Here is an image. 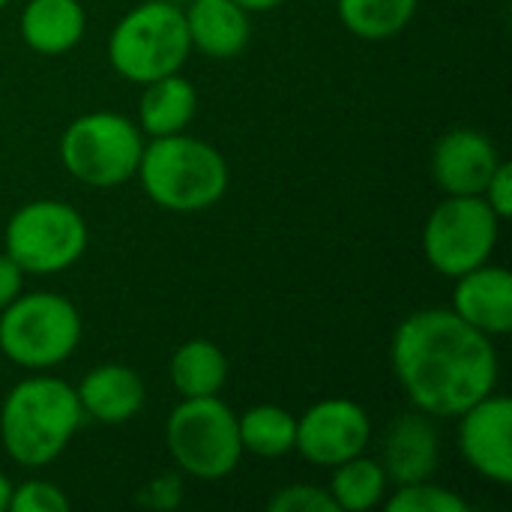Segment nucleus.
<instances>
[{"label": "nucleus", "mask_w": 512, "mask_h": 512, "mask_svg": "<svg viewBox=\"0 0 512 512\" xmlns=\"http://www.w3.org/2000/svg\"><path fill=\"white\" fill-rule=\"evenodd\" d=\"M87 33V12L81 0H27L18 15L21 42L42 54H69Z\"/></svg>", "instance_id": "f3484780"}, {"label": "nucleus", "mask_w": 512, "mask_h": 512, "mask_svg": "<svg viewBox=\"0 0 512 512\" xmlns=\"http://www.w3.org/2000/svg\"><path fill=\"white\" fill-rule=\"evenodd\" d=\"M483 198L486 204L501 216V222H507L512 216V165L510 162H501L492 174V180L486 183L483 189Z\"/></svg>", "instance_id": "bb28decb"}, {"label": "nucleus", "mask_w": 512, "mask_h": 512, "mask_svg": "<svg viewBox=\"0 0 512 512\" xmlns=\"http://www.w3.org/2000/svg\"><path fill=\"white\" fill-rule=\"evenodd\" d=\"M9 498H12V480L0 471V512L9 510Z\"/></svg>", "instance_id": "c756f323"}, {"label": "nucleus", "mask_w": 512, "mask_h": 512, "mask_svg": "<svg viewBox=\"0 0 512 512\" xmlns=\"http://www.w3.org/2000/svg\"><path fill=\"white\" fill-rule=\"evenodd\" d=\"M9 6V0H0V9H6Z\"/></svg>", "instance_id": "2f4dec72"}, {"label": "nucleus", "mask_w": 512, "mask_h": 512, "mask_svg": "<svg viewBox=\"0 0 512 512\" xmlns=\"http://www.w3.org/2000/svg\"><path fill=\"white\" fill-rule=\"evenodd\" d=\"M84 216L57 198H36L21 204L3 228V252L24 270V276H57L81 261L87 252Z\"/></svg>", "instance_id": "6e6552de"}, {"label": "nucleus", "mask_w": 512, "mask_h": 512, "mask_svg": "<svg viewBox=\"0 0 512 512\" xmlns=\"http://www.w3.org/2000/svg\"><path fill=\"white\" fill-rule=\"evenodd\" d=\"M69 507H72L69 495L51 480L33 477L12 486V498H9L12 512H69Z\"/></svg>", "instance_id": "b1692460"}, {"label": "nucleus", "mask_w": 512, "mask_h": 512, "mask_svg": "<svg viewBox=\"0 0 512 512\" xmlns=\"http://www.w3.org/2000/svg\"><path fill=\"white\" fill-rule=\"evenodd\" d=\"M78 306L54 291H21L0 309V357L27 372L63 366L81 345Z\"/></svg>", "instance_id": "20e7f679"}, {"label": "nucleus", "mask_w": 512, "mask_h": 512, "mask_svg": "<svg viewBox=\"0 0 512 512\" xmlns=\"http://www.w3.org/2000/svg\"><path fill=\"white\" fill-rule=\"evenodd\" d=\"M165 450L180 474L201 483L231 477L246 456L237 414L219 396L180 399L165 420Z\"/></svg>", "instance_id": "423d86ee"}, {"label": "nucleus", "mask_w": 512, "mask_h": 512, "mask_svg": "<svg viewBox=\"0 0 512 512\" xmlns=\"http://www.w3.org/2000/svg\"><path fill=\"white\" fill-rule=\"evenodd\" d=\"M234 3H240L249 15H255V12H270L279 3H285V0H234Z\"/></svg>", "instance_id": "c85d7f7f"}, {"label": "nucleus", "mask_w": 512, "mask_h": 512, "mask_svg": "<svg viewBox=\"0 0 512 512\" xmlns=\"http://www.w3.org/2000/svg\"><path fill=\"white\" fill-rule=\"evenodd\" d=\"M501 153L480 129H450L432 150V177L444 195H483Z\"/></svg>", "instance_id": "f8f14e48"}, {"label": "nucleus", "mask_w": 512, "mask_h": 512, "mask_svg": "<svg viewBox=\"0 0 512 512\" xmlns=\"http://www.w3.org/2000/svg\"><path fill=\"white\" fill-rule=\"evenodd\" d=\"M330 498L336 501V510L342 512H369L384 504L390 495L387 471L378 459H369L366 453L330 468Z\"/></svg>", "instance_id": "aec40b11"}, {"label": "nucleus", "mask_w": 512, "mask_h": 512, "mask_svg": "<svg viewBox=\"0 0 512 512\" xmlns=\"http://www.w3.org/2000/svg\"><path fill=\"white\" fill-rule=\"evenodd\" d=\"M180 501H183V480H180V474H159V477H153L141 492H138V504L141 507H147V510H174V507H180Z\"/></svg>", "instance_id": "a878e982"}, {"label": "nucleus", "mask_w": 512, "mask_h": 512, "mask_svg": "<svg viewBox=\"0 0 512 512\" xmlns=\"http://www.w3.org/2000/svg\"><path fill=\"white\" fill-rule=\"evenodd\" d=\"M453 303L450 309L486 333L489 339H501L512 330V276L501 264H480L453 279Z\"/></svg>", "instance_id": "4468645a"}, {"label": "nucleus", "mask_w": 512, "mask_h": 512, "mask_svg": "<svg viewBox=\"0 0 512 512\" xmlns=\"http://www.w3.org/2000/svg\"><path fill=\"white\" fill-rule=\"evenodd\" d=\"M171 3H177V6H186V3H192V0H171Z\"/></svg>", "instance_id": "7c9ffc66"}, {"label": "nucleus", "mask_w": 512, "mask_h": 512, "mask_svg": "<svg viewBox=\"0 0 512 512\" xmlns=\"http://www.w3.org/2000/svg\"><path fill=\"white\" fill-rule=\"evenodd\" d=\"M105 51L111 69L132 84L183 72L192 54L183 6L171 0L138 3L111 27Z\"/></svg>", "instance_id": "39448f33"}, {"label": "nucleus", "mask_w": 512, "mask_h": 512, "mask_svg": "<svg viewBox=\"0 0 512 512\" xmlns=\"http://www.w3.org/2000/svg\"><path fill=\"white\" fill-rule=\"evenodd\" d=\"M135 180L156 207L168 213H201L225 198L231 171L213 144L177 132L147 138Z\"/></svg>", "instance_id": "7ed1b4c3"}, {"label": "nucleus", "mask_w": 512, "mask_h": 512, "mask_svg": "<svg viewBox=\"0 0 512 512\" xmlns=\"http://www.w3.org/2000/svg\"><path fill=\"white\" fill-rule=\"evenodd\" d=\"M198 114V90L183 72L162 75L150 84H141L138 99V129L144 138H165L186 132Z\"/></svg>", "instance_id": "a211bd4d"}, {"label": "nucleus", "mask_w": 512, "mask_h": 512, "mask_svg": "<svg viewBox=\"0 0 512 512\" xmlns=\"http://www.w3.org/2000/svg\"><path fill=\"white\" fill-rule=\"evenodd\" d=\"M501 237V216L483 195H444L423 225V255L429 267L456 279L489 264Z\"/></svg>", "instance_id": "1a4fd4ad"}, {"label": "nucleus", "mask_w": 512, "mask_h": 512, "mask_svg": "<svg viewBox=\"0 0 512 512\" xmlns=\"http://www.w3.org/2000/svg\"><path fill=\"white\" fill-rule=\"evenodd\" d=\"M144 144V132L126 114L87 111L63 129L57 153L75 183L90 189H114L135 177Z\"/></svg>", "instance_id": "0eeeda50"}, {"label": "nucleus", "mask_w": 512, "mask_h": 512, "mask_svg": "<svg viewBox=\"0 0 512 512\" xmlns=\"http://www.w3.org/2000/svg\"><path fill=\"white\" fill-rule=\"evenodd\" d=\"M243 453L258 459H282L294 453L297 441V417L282 405H252L237 414Z\"/></svg>", "instance_id": "412c9836"}, {"label": "nucleus", "mask_w": 512, "mask_h": 512, "mask_svg": "<svg viewBox=\"0 0 512 512\" xmlns=\"http://www.w3.org/2000/svg\"><path fill=\"white\" fill-rule=\"evenodd\" d=\"M387 512H468L471 504L447 489L438 486L432 480H420V483H408V486H396L393 495L384 498L381 504Z\"/></svg>", "instance_id": "5701e85b"}, {"label": "nucleus", "mask_w": 512, "mask_h": 512, "mask_svg": "<svg viewBox=\"0 0 512 512\" xmlns=\"http://www.w3.org/2000/svg\"><path fill=\"white\" fill-rule=\"evenodd\" d=\"M270 512H339L336 501L330 498L327 489L315 486V483H291L282 486L270 501H267Z\"/></svg>", "instance_id": "393cba45"}, {"label": "nucleus", "mask_w": 512, "mask_h": 512, "mask_svg": "<svg viewBox=\"0 0 512 512\" xmlns=\"http://www.w3.org/2000/svg\"><path fill=\"white\" fill-rule=\"evenodd\" d=\"M84 423L78 393L51 372H30L0 402V447L24 471L57 462Z\"/></svg>", "instance_id": "f03ea898"}, {"label": "nucleus", "mask_w": 512, "mask_h": 512, "mask_svg": "<svg viewBox=\"0 0 512 512\" xmlns=\"http://www.w3.org/2000/svg\"><path fill=\"white\" fill-rule=\"evenodd\" d=\"M78 405L87 420L102 426H123L135 420L147 402V387L141 375L123 363L93 366L75 387Z\"/></svg>", "instance_id": "2eb2a0df"}, {"label": "nucleus", "mask_w": 512, "mask_h": 512, "mask_svg": "<svg viewBox=\"0 0 512 512\" xmlns=\"http://www.w3.org/2000/svg\"><path fill=\"white\" fill-rule=\"evenodd\" d=\"M456 444L465 459V465L495 483H512V402L504 393H489L471 408H465L459 417Z\"/></svg>", "instance_id": "9b49d317"}, {"label": "nucleus", "mask_w": 512, "mask_h": 512, "mask_svg": "<svg viewBox=\"0 0 512 512\" xmlns=\"http://www.w3.org/2000/svg\"><path fill=\"white\" fill-rule=\"evenodd\" d=\"M21 291H24V270L6 252H0V309H6Z\"/></svg>", "instance_id": "cd10ccee"}, {"label": "nucleus", "mask_w": 512, "mask_h": 512, "mask_svg": "<svg viewBox=\"0 0 512 512\" xmlns=\"http://www.w3.org/2000/svg\"><path fill=\"white\" fill-rule=\"evenodd\" d=\"M0 360H3V357H0Z\"/></svg>", "instance_id": "473e14b6"}, {"label": "nucleus", "mask_w": 512, "mask_h": 512, "mask_svg": "<svg viewBox=\"0 0 512 512\" xmlns=\"http://www.w3.org/2000/svg\"><path fill=\"white\" fill-rule=\"evenodd\" d=\"M417 3L420 0H336V12L357 39L387 42L411 24Z\"/></svg>", "instance_id": "4be33fe9"}, {"label": "nucleus", "mask_w": 512, "mask_h": 512, "mask_svg": "<svg viewBox=\"0 0 512 512\" xmlns=\"http://www.w3.org/2000/svg\"><path fill=\"white\" fill-rule=\"evenodd\" d=\"M390 366L411 408L435 420H456L465 408L495 393L501 378L492 339L453 309L408 315L393 333Z\"/></svg>", "instance_id": "f257e3e1"}, {"label": "nucleus", "mask_w": 512, "mask_h": 512, "mask_svg": "<svg viewBox=\"0 0 512 512\" xmlns=\"http://www.w3.org/2000/svg\"><path fill=\"white\" fill-rule=\"evenodd\" d=\"M192 51L210 60L237 57L252 36L249 12L234 0H192L183 6Z\"/></svg>", "instance_id": "dca6fc26"}, {"label": "nucleus", "mask_w": 512, "mask_h": 512, "mask_svg": "<svg viewBox=\"0 0 512 512\" xmlns=\"http://www.w3.org/2000/svg\"><path fill=\"white\" fill-rule=\"evenodd\" d=\"M372 417L369 411L345 396H330L309 405L297 417L294 450L315 468H336L369 450Z\"/></svg>", "instance_id": "9d476101"}, {"label": "nucleus", "mask_w": 512, "mask_h": 512, "mask_svg": "<svg viewBox=\"0 0 512 512\" xmlns=\"http://www.w3.org/2000/svg\"><path fill=\"white\" fill-rule=\"evenodd\" d=\"M168 378L180 399L219 396L228 381V357L210 339H189L171 354Z\"/></svg>", "instance_id": "6ab92c4d"}, {"label": "nucleus", "mask_w": 512, "mask_h": 512, "mask_svg": "<svg viewBox=\"0 0 512 512\" xmlns=\"http://www.w3.org/2000/svg\"><path fill=\"white\" fill-rule=\"evenodd\" d=\"M390 486H408L420 480H432L441 465V435L435 417L423 411L399 414L381 441V459Z\"/></svg>", "instance_id": "ddd939ff"}]
</instances>
